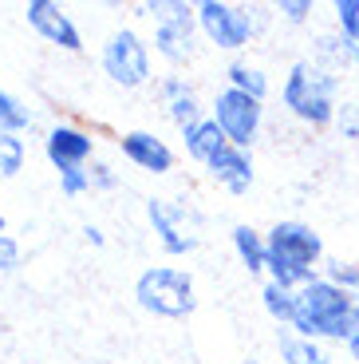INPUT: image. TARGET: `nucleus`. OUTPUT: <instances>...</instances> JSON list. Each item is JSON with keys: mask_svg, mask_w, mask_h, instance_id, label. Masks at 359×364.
Returning <instances> with one entry per match:
<instances>
[{"mask_svg": "<svg viewBox=\"0 0 359 364\" xmlns=\"http://www.w3.org/2000/svg\"><path fill=\"white\" fill-rule=\"evenodd\" d=\"M343 103V75L320 68L316 60H292L280 80V107L288 119H297L308 131H324L336 123Z\"/></svg>", "mask_w": 359, "mask_h": 364, "instance_id": "nucleus-1", "label": "nucleus"}, {"mask_svg": "<svg viewBox=\"0 0 359 364\" xmlns=\"http://www.w3.org/2000/svg\"><path fill=\"white\" fill-rule=\"evenodd\" d=\"M288 328L320 345H348L355 337V297L328 277H312L304 289H297V317Z\"/></svg>", "mask_w": 359, "mask_h": 364, "instance_id": "nucleus-2", "label": "nucleus"}, {"mask_svg": "<svg viewBox=\"0 0 359 364\" xmlns=\"http://www.w3.org/2000/svg\"><path fill=\"white\" fill-rule=\"evenodd\" d=\"M269 237V269L265 282H277L285 289H304L312 277H320L324 265V237L300 218H280L277 226L265 230Z\"/></svg>", "mask_w": 359, "mask_h": 364, "instance_id": "nucleus-3", "label": "nucleus"}, {"mask_svg": "<svg viewBox=\"0 0 359 364\" xmlns=\"http://www.w3.org/2000/svg\"><path fill=\"white\" fill-rule=\"evenodd\" d=\"M194 12H198L201 44L217 48V52H229V55H241L245 48L265 32V24L277 16L272 9L233 4V0H198Z\"/></svg>", "mask_w": 359, "mask_h": 364, "instance_id": "nucleus-4", "label": "nucleus"}, {"mask_svg": "<svg viewBox=\"0 0 359 364\" xmlns=\"http://www.w3.org/2000/svg\"><path fill=\"white\" fill-rule=\"evenodd\" d=\"M135 16L154 20L150 48L174 72L198 55L201 32H198V12H194L189 0H143V4H135Z\"/></svg>", "mask_w": 359, "mask_h": 364, "instance_id": "nucleus-5", "label": "nucleus"}, {"mask_svg": "<svg viewBox=\"0 0 359 364\" xmlns=\"http://www.w3.org/2000/svg\"><path fill=\"white\" fill-rule=\"evenodd\" d=\"M135 301L138 309L162 321H186L198 309V285L194 273L182 265H150L138 273L135 282Z\"/></svg>", "mask_w": 359, "mask_h": 364, "instance_id": "nucleus-6", "label": "nucleus"}, {"mask_svg": "<svg viewBox=\"0 0 359 364\" xmlns=\"http://www.w3.org/2000/svg\"><path fill=\"white\" fill-rule=\"evenodd\" d=\"M99 68L115 87L138 91L154 83V48L135 28H115L99 48Z\"/></svg>", "mask_w": 359, "mask_h": 364, "instance_id": "nucleus-7", "label": "nucleus"}, {"mask_svg": "<svg viewBox=\"0 0 359 364\" xmlns=\"http://www.w3.org/2000/svg\"><path fill=\"white\" fill-rule=\"evenodd\" d=\"M146 222H150L154 242L162 246L166 257H189L201 242V214L189 206L186 198H162L150 194L146 198Z\"/></svg>", "mask_w": 359, "mask_h": 364, "instance_id": "nucleus-8", "label": "nucleus"}, {"mask_svg": "<svg viewBox=\"0 0 359 364\" xmlns=\"http://www.w3.org/2000/svg\"><path fill=\"white\" fill-rule=\"evenodd\" d=\"M206 111L217 127L225 131V139L233 146H241V151H253V143H257L260 131H265V103L253 100V95H241V91H233V87L217 91Z\"/></svg>", "mask_w": 359, "mask_h": 364, "instance_id": "nucleus-9", "label": "nucleus"}, {"mask_svg": "<svg viewBox=\"0 0 359 364\" xmlns=\"http://www.w3.org/2000/svg\"><path fill=\"white\" fill-rule=\"evenodd\" d=\"M95 131L75 123V119H55L48 123L44 135H40V146H44V159L55 166L60 174L67 171H87L95 163Z\"/></svg>", "mask_w": 359, "mask_h": 364, "instance_id": "nucleus-10", "label": "nucleus"}, {"mask_svg": "<svg viewBox=\"0 0 359 364\" xmlns=\"http://www.w3.org/2000/svg\"><path fill=\"white\" fill-rule=\"evenodd\" d=\"M24 20H28V28H32L44 44L60 48V52H72V55L83 52L79 24H75L72 12L63 9V4H55V0H28V4H24Z\"/></svg>", "mask_w": 359, "mask_h": 364, "instance_id": "nucleus-11", "label": "nucleus"}, {"mask_svg": "<svg viewBox=\"0 0 359 364\" xmlns=\"http://www.w3.org/2000/svg\"><path fill=\"white\" fill-rule=\"evenodd\" d=\"M154 100H158V107L166 111V119H170L178 131L209 115V111L201 107V100H198V87H194V80H186L182 72L158 75V83H154Z\"/></svg>", "mask_w": 359, "mask_h": 364, "instance_id": "nucleus-12", "label": "nucleus"}, {"mask_svg": "<svg viewBox=\"0 0 359 364\" xmlns=\"http://www.w3.org/2000/svg\"><path fill=\"white\" fill-rule=\"evenodd\" d=\"M118 151H123L126 163L146 171V174H170L174 171V146L158 131H146V127L123 131L118 135Z\"/></svg>", "mask_w": 359, "mask_h": 364, "instance_id": "nucleus-13", "label": "nucleus"}, {"mask_svg": "<svg viewBox=\"0 0 359 364\" xmlns=\"http://www.w3.org/2000/svg\"><path fill=\"white\" fill-rule=\"evenodd\" d=\"M206 174L221 186L225 194H233V198H241V194L253 191V182H257V166H253V151H241V146H225L217 159H209L206 163Z\"/></svg>", "mask_w": 359, "mask_h": 364, "instance_id": "nucleus-14", "label": "nucleus"}, {"mask_svg": "<svg viewBox=\"0 0 359 364\" xmlns=\"http://www.w3.org/2000/svg\"><path fill=\"white\" fill-rule=\"evenodd\" d=\"M182 135V151H186L189 159H194V163H201L206 166L209 159H217L225 151V146H229V139H225V131L217 127L214 119H198V123H189V127H182L178 131Z\"/></svg>", "mask_w": 359, "mask_h": 364, "instance_id": "nucleus-15", "label": "nucleus"}, {"mask_svg": "<svg viewBox=\"0 0 359 364\" xmlns=\"http://www.w3.org/2000/svg\"><path fill=\"white\" fill-rule=\"evenodd\" d=\"M229 242H233L237 262H241L253 277H265V269H269V237H265V230L249 226V222H237V226L229 230Z\"/></svg>", "mask_w": 359, "mask_h": 364, "instance_id": "nucleus-16", "label": "nucleus"}, {"mask_svg": "<svg viewBox=\"0 0 359 364\" xmlns=\"http://www.w3.org/2000/svg\"><path fill=\"white\" fill-rule=\"evenodd\" d=\"M225 87H233L241 95H253V100L265 103V95H269V72L260 64H253V60H245V55H233L225 64Z\"/></svg>", "mask_w": 359, "mask_h": 364, "instance_id": "nucleus-17", "label": "nucleus"}, {"mask_svg": "<svg viewBox=\"0 0 359 364\" xmlns=\"http://www.w3.org/2000/svg\"><path fill=\"white\" fill-rule=\"evenodd\" d=\"M277 353H280V364H324L332 360V356L324 353L320 341H308L292 328H280L277 333Z\"/></svg>", "mask_w": 359, "mask_h": 364, "instance_id": "nucleus-18", "label": "nucleus"}, {"mask_svg": "<svg viewBox=\"0 0 359 364\" xmlns=\"http://www.w3.org/2000/svg\"><path fill=\"white\" fill-rule=\"evenodd\" d=\"M32 127H36V111L28 107V100H20L9 87H0V131L24 139Z\"/></svg>", "mask_w": 359, "mask_h": 364, "instance_id": "nucleus-19", "label": "nucleus"}, {"mask_svg": "<svg viewBox=\"0 0 359 364\" xmlns=\"http://www.w3.org/2000/svg\"><path fill=\"white\" fill-rule=\"evenodd\" d=\"M260 305H265V313H269L280 328H288L292 317H297V289H285V285H277V282H265L260 285Z\"/></svg>", "mask_w": 359, "mask_h": 364, "instance_id": "nucleus-20", "label": "nucleus"}, {"mask_svg": "<svg viewBox=\"0 0 359 364\" xmlns=\"http://www.w3.org/2000/svg\"><path fill=\"white\" fill-rule=\"evenodd\" d=\"M320 277H328V282L340 285L343 293L359 297V262H351V257H324Z\"/></svg>", "mask_w": 359, "mask_h": 364, "instance_id": "nucleus-21", "label": "nucleus"}, {"mask_svg": "<svg viewBox=\"0 0 359 364\" xmlns=\"http://www.w3.org/2000/svg\"><path fill=\"white\" fill-rule=\"evenodd\" d=\"M28 163V143L20 135H9V131H0V178L9 182L24 171Z\"/></svg>", "mask_w": 359, "mask_h": 364, "instance_id": "nucleus-22", "label": "nucleus"}, {"mask_svg": "<svg viewBox=\"0 0 359 364\" xmlns=\"http://www.w3.org/2000/svg\"><path fill=\"white\" fill-rule=\"evenodd\" d=\"M24 265V246L9 234V218L0 214V277H9Z\"/></svg>", "mask_w": 359, "mask_h": 364, "instance_id": "nucleus-23", "label": "nucleus"}, {"mask_svg": "<svg viewBox=\"0 0 359 364\" xmlns=\"http://www.w3.org/2000/svg\"><path fill=\"white\" fill-rule=\"evenodd\" d=\"M332 24L343 40L359 44V0H332Z\"/></svg>", "mask_w": 359, "mask_h": 364, "instance_id": "nucleus-24", "label": "nucleus"}, {"mask_svg": "<svg viewBox=\"0 0 359 364\" xmlns=\"http://www.w3.org/2000/svg\"><path fill=\"white\" fill-rule=\"evenodd\" d=\"M272 12H277V20H280V24L304 28L308 20H312L316 4H312V0H277V4H272Z\"/></svg>", "mask_w": 359, "mask_h": 364, "instance_id": "nucleus-25", "label": "nucleus"}, {"mask_svg": "<svg viewBox=\"0 0 359 364\" xmlns=\"http://www.w3.org/2000/svg\"><path fill=\"white\" fill-rule=\"evenodd\" d=\"M336 135L348 139V143H359V103L355 100H343L340 111H336Z\"/></svg>", "mask_w": 359, "mask_h": 364, "instance_id": "nucleus-26", "label": "nucleus"}, {"mask_svg": "<svg viewBox=\"0 0 359 364\" xmlns=\"http://www.w3.org/2000/svg\"><path fill=\"white\" fill-rule=\"evenodd\" d=\"M87 178H91V191H99V194L118 191V171L111 163H103V159H95V163L87 166Z\"/></svg>", "mask_w": 359, "mask_h": 364, "instance_id": "nucleus-27", "label": "nucleus"}, {"mask_svg": "<svg viewBox=\"0 0 359 364\" xmlns=\"http://www.w3.org/2000/svg\"><path fill=\"white\" fill-rule=\"evenodd\" d=\"M60 191L67 194V198H79V194H87V191H91L87 171H67V174H60Z\"/></svg>", "mask_w": 359, "mask_h": 364, "instance_id": "nucleus-28", "label": "nucleus"}, {"mask_svg": "<svg viewBox=\"0 0 359 364\" xmlns=\"http://www.w3.org/2000/svg\"><path fill=\"white\" fill-rule=\"evenodd\" d=\"M79 234H83V242H87L91 250H103V246H107V234H103L99 226H91V222H87V226L79 230Z\"/></svg>", "mask_w": 359, "mask_h": 364, "instance_id": "nucleus-29", "label": "nucleus"}, {"mask_svg": "<svg viewBox=\"0 0 359 364\" xmlns=\"http://www.w3.org/2000/svg\"><path fill=\"white\" fill-rule=\"evenodd\" d=\"M343 72H359V44L343 40Z\"/></svg>", "mask_w": 359, "mask_h": 364, "instance_id": "nucleus-30", "label": "nucleus"}, {"mask_svg": "<svg viewBox=\"0 0 359 364\" xmlns=\"http://www.w3.org/2000/svg\"><path fill=\"white\" fill-rule=\"evenodd\" d=\"M343 353H348V356H351V360H355V364H359V328H355V337H351V341H348V345H343Z\"/></svg>", "mask_w": 359, "mask_h": 364, "instance_id": "nucleus-31", "label": "nucleus"}, {"mask_svg": "<svg viewBox=\"0 0 359 364\" xmlns=\"http://www.w3.org/2000/svg\"><path fill=\"white\" fill-rule=\"evenodd\" d=\"M355 328H359V297H355Z\"/></svg>", "mask_w": 359, "mask_h": 364, "instance_id": "nucleus-32", "label": "nucleus"}, {"mask_svg": "<svg viewBox=\"0 0 359 364\" xmlns=\"http://www.w3.org/2000/svg\"><path fill=\"white\" fill-rule=\"evenodd\" d=\"M324 364H332V360H324Z\"/></svg>", "mask_w": 359, "mask_h": 364, "instance_id": "nucleus-33", "label": "nucleus"}]
</instances>
